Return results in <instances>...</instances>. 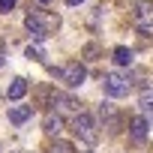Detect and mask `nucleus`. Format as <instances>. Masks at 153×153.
<instances>
[{
  "label": "nucleus",
  "instance_id": "1",
  "mask_svg": "<svg viewBox=\"0 0 153 153\" xmlns=\"http://www.w3.org/2000/svg\"><path fill=\"white\" fill-rule=\"evenodd\" d=\"M24 27H27V33H30L36 42H42L45 36H51V33L60 27V18H57V15H51V12L33 9V12H27V18H24Z\"/></svg>",
  "mask_w": 153,
  "mask_h": 153
},
{
  "label": "nucleus",
  "instance_id": "2",
  "mask_svg": "<svg viewBox=\"0 0 153 153\" xmlns=\"http://www.w3.org/2000/svg\"><path fill=\"white\" fill-rule=\"evenodd\" d=\"M72 129H75V135H78L84 144H96V141H99L96 123H93V117H90V114H84V111H78V114L72 117Z\"/></svg>",
  "mask_w": 153,
  "mask_h": 153
},
{
  "label": "nucleus",
  "instance_id": "3",
  "mask_svg": "<svg viewBox=\"0 0 153 153\" xmlns=\"http://www.w3.org/2000/svg\"><path fill=\"white\" fill-rule=\"evenodd\" d=\"M54 75H60V81L66 84V87H81L84 84V78H87V69H84V63H78V60H72V63H66L63 69H51Z\"/></svg>",
  "mask_w": 153,
  "mask_h": 153
},
{
  "label": "nucleus",
  "instance_id": "4",
  "mask_svg": "<svg viewBox=\"0 0 153 153\" xmlns=\"http://www.w3.org/2000/svg\"><path fill=\"white\" fill-rule=\"evenodd\" d=\"M132 24H135L144 36H153V3H150V0H138V3H135Z\"/></svg>",
  "mask_w": 153,
  "mask_h": 153
},
{
  "label": "nucleus",
  "instance_id": "5",
  "mask_svg": "<svg viewBox=\"0 0 153 153\" xmlns=\"http://www.w3.org/2000/svg\"><path fill=\"white\" fill-rule=\"evenodd\" d=\"M102 87H105V93H108L111 99H120V96H126V93H129L132 81H129V75H120V72H108L105 78H102Z\"/></svg>",
  "mask_w": 153,
  "mask_h": 153
},
{
  "label": "nucleus",
  "instance_id": "6",
  "mask_svg": "<svg viewBox=\"0 0 153 153\" xmlns=\"http://www.w3.org/2000/svg\"><path fill=\"white\" fill-rule=\"evenodd\" d=\"M54 105H57V111H63V114H78V111H81V102L75 99V96H69V93H57V96H54Z\"/></svg>",
  "mask_w": 153,
  "mask_h": 153
},
{
  "label": "nucleus",
  "instance_id": "7",
  "mask_svg": "<svg viewBox=\"0 0 153 153\" xmlns=\"http://www.w3.org/2000/svg\"><path fill=\"white\" fill-rule=\"evenodd\" d=\"M147 129H150V123H147L144 117H132V123H129V138H132V141H144V138H147Z\"/></svg>",
  "mask_w": 153,
  "mask_h": 153
},
{
  "label": "nucleus",
  "instance_id": "8",
  "mask_svg": "<svg viewBox=\"0 0 153 153\" xmlns=\"http://www.w3.org/2000/svg\"><path fill=\"white\" fill-rule=\"evenodd\" d=\"M30 114H33V108H30V105H15V108H9V123L21 126V123H27V120H30Z\"/></svg>",
  "mask_w": 153,
  "mask_h": 153
},
{
  "label": "nucleus",
  "instance_id": "9",
  "mask_svg": "<svg viewBox=\"0 0 153 153\" xmlns=\"http://www.w3.org/2000/svg\"><path fill=\"white\" fill-rule=\"evenodd\" d=\"M24 93H27V81H24V78H15V81L9 84V90H6V96H9L12 102H18Z\"/></svg>",
  "mask_w": 153,
  "mask_h": 153
},
{
  "label": "nucleus",
  "instance_id": "10",
  "mask_svg": "<svg viewBox=\"0 0 153 153\" xmlns=\"http://www.w3.org/2000/svg\"><path fill=\"white\" fill-rule=\"evenodd\" d=\"M114 63H117V66H132V48L117 45V48H114Z\"/></svg>",
  "mask_w": 153,
  "mask_h": 153
},
{
  "label": "nucleus",
  "instance_id": "11",
  "mask_svg": "<svg viewBox=\"0 0 153 153\" xmlns=\"http://www.w3.org/2000/svg\"><path fill=\"white\" fill-rule=\"evenodd\" d=\"M45 132L48 135H60L63 132V117L60 114H48L45 117Z\"/></svg>",
  "mask_w": 153,
  "mask_h": 153
},
{
  "label": "nucleus",
  "instance_id": "12",
  "mask_svg": "<svg viewBox=\"0 0 153 153\" xmlns=\"http://www.w3.org/2000/svg\"><path fill=\"white\" fill-rule=\"evenodd\" d=\"M24 57H30V60H36V63H42V60H45V51H42L39 45H27V51H24Z\"/></svg>",
  "mask_w": 153,
  "mask_h": 153
},
{
  "label": "nucleus",
  "instance_id": "13",
  "mask_svg": "<svg viewBox=\"0 0 153 153\" xmlns=\"http://www.w3.org/2000/svg\"><path fill=\"white\" fill-rule=\"evenodd\" d=\"M141 111H144V114H153V90H144V96H141Z\"/></svg>",
  "mask_w": 153,
  "mask_h": 153
},
{
  "label": "nucleus",
  "instance_id": "14",
  "mask_svg": "<svg viewBox=\"0 0 153 153\" xmlns=\"http://www.w3.org/2000/svg\"><path fill=\"white\" fill-rule=\"evenodd\" d=\"M51 153H75V147L69 141H54L51 144Z\"/></svg>",
  "mask_w": 153,
  "mask_h": 153
},
{
  "label": "nucleus",
  "instance_id": "15",
  "mask_svg": "<svg viewBox=\"0 0 153 153\" xmlns=\"http://www.w3.org/2000/svg\"><path fill=\"white\" fill-rule=\"evenodd\" d=\"M15 3H18V0H0V12H9V9H15Z\"/></svg>",
  "mask_w": 153,
  "mask_h": 153
},
{
  "label": "nucleus",
  "instance_id": "16",
  "mask_svg": "<svg viewBox=\"0 0 153 153\" xmlns=\"http://www.w3.org/2000/svg\"><path fill=\"white\" fill-rule=\"evenodd\" d=\"M6 63V48H3V42H0V66Z\"/></svg>",
  "mask_w": 153,
  "mask_h": 153
},
{
  "label": "nucleus",
  "instance_id": "17",
  "mask_svg": "<svg viewBox=\"0 0 153 153\" xmlns=\"http://www.w3.org/2000/svg\"><path fill=\"white\" fill-rule=\"evenodd\" d=\"M66 3H69V6H81L84 0H66Z\"/></svg>",
  "mask_w": 153,
  "mask_h": 153
},
{
  "label": "nucleus",
  "instance_id": "18",
  "mask_svg": "<svg viewBox=\"0 0 153 153\" xmlns=\"http://www.w3.org/2000/svg\"><path fill=\"white\" fill-rule=\"evenodd\" d=\"M39 3H51V0H39Z\"/></svg>",
  "mask_w": 153,
  "mask_h": 153
}]
</instances>
